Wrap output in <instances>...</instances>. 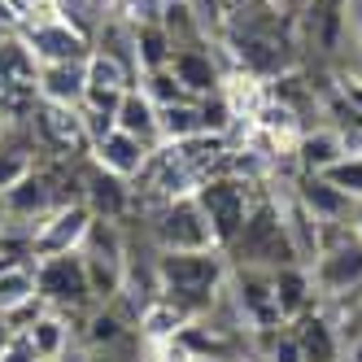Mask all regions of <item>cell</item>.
I'll list each match as a JSON object with an SVG mask.
<instances>
[{
  "mask_svg": "<svg viewBox=\"0 0 362 362\" xmlns=\"http://www.w3.org/2000/svg\"><path fill=\"white\" fill-rule=\"evenodd\" d=\"M13 332H18V327H13L9 319H0V354L9 349V341H13Z\"/></svg>",
  "mask_w": 362,
  "mask_h": 362,
  "instance_id": "d6a6232c",
  "label": "cell"
},
{
  "mask_svg": "<svg viewBox=\"0 0 362 362\" xmlns=\"http://www.w3.org/2000/svg\"><path fill=\"white\" fill-rule=\"evenodd\" d=\"M22 48L35 57V66H57V62H88L92 57V35H83L74 22H66L62 13H44V18H27L18 27Z\"/></svg>",
  "mask_w": 362,
  "mask_h": 362,
  "instance_id": "8992f818",
  "label": "cell"
},
{
  "mask_svg": "<svg viewBox=\"0 0 362 362\" xmlns=\"http://www.w3.org/2000/svg\"><path fill=\"white\" fill-rule=\"evenodd\" d=\"M31 170H35L31 144H18V140H5V136H0V197H5L13 184H22Z\"/></svg>",
  "mask_w": 362,
  "mask_h": 362,
  "instance_id": "484cf974",
  "label": "cell"
},
{
  "mask_svg": "<svg viewBox=\"0 0 362 362\" xmlns=\"http://www.w3.org/2000/svg\"><path fill=\"white\" fill-rule=\"evenodd\" d=\"M83 362H114L110 354H96V358H83Z\"/></svg>",
  "mask_w": 362,
  "mask_h": 362,
  "instance_id": "e575fe53",
  "label": "cell"
},
{
  "mask_svg": "<svg viewBox=\"0 0 362 362\" xmlns=\"http://www.w3.org/2000/svg\"><path fill=\"white\" fill-rule=\"evenodd\" d=\"M158 297H170L175 305H184L188 315L210 301L223 288V249H201V253H162L158 262Z\"/></svg>",
  "mask_w": 362,
  "mask_h": 362,
  "instance_id": "6da1fadb",
  "label": "cell"
},
{
  "mask_svg": "<svg viewBox=\"0 0 362 362\" xmlns=\"http://www.w3.org/2000/svg\"><path fill=\"white\" fill-rule=\"evenodd\" d=\"M271 288H275V310H279L284 323L301 319L305 310H310V301L319 297L315 293V279H310V267H297V262L271 271Z\"/></svg>",
  "mask_w": 362,
  "mask_h": 362,
  "instance_id": "d6986e66",
  "label": "cell"
},
{
  "mask_svg": "<svg viewBox=\"0 0 362 362\" xmlns=\"http://www.w3.org/2000/svg\"><path fill=\"white\" fill-rule=\"evenodd\" d=\"M0 201H5V218H9V223H22V227L31 231L44 214H53L57 205H66L70 197L57 192V179L48 175V170H31L22 184H13Z\"/></svg>",
  "mask_w": 362,
  "mask_h": 362,
  "instance_id": "30bf717a",
  "label": "cell"
},
{
  "mask_svg": "<svg viewBox=\"0 0 362 362\" xmlns=\"http://www.w3.org/2000/svg\"><path fill=\"white\" fill-rule=\"evenodd\" d=\"M31 122H35V140L44 148L62 153V158H70V153H88V132H83V118L79 110H66V105H40L31 110Z\"/></svg>",
  "mask_w": 362,
  "mask_h": 362,
  "instance_id": "8fae6325",
  "label": "cell"
},
{
  "mask_svg": "<svg viewBox=\"0 0 362 362\" xmlns=\"http://www.w3.org/2000/svg\"><path fill=\"white\" fill-rule=\"evenodd\" d=\"M223 5H236V9H240V5H249V0H223Z\"/></svg>",
  "mask_w": 362,
  "mask_h": 362,
  "instance_id": "d590c367",
  "label": "cell"
},
{
  "mask_svg": "<svg viewBox=\"0 0 362 362\" xmlns=\"http://www.w3.org/2000/svg\"><path fill=\"white\" fill-rule=\"evenodd\" d=\"M227 253L236 257V267H249V271H279V267H293L297 262L275 201H253V210H249V218L240 227V236L227 245Z\"/></svg>",
  "mask_w": 362,
  "mask_h": 362,
  "instance_id": "7a4b0ae2",
  "label": "cell"
},
{
  "mask_svg": "<svg viewBox=\"0 0 362 362\" xmlns=\"http://www.w3.org/2000/svg\"><path fill=\"white\" fill-rule=\"evenodd\" d=\"M5 127H9V122H5V118H0V136H5Z\"/></svg>",
  "mask_w": 362,
  "mask_h": 362,
  "instance_id": "f35d334b",
  "label": "cell"
},
{
  "mask_svg": "<svg viewBox=\"0 0 362 362\" xmlns=\"http://www.w3.org/2000/svg\"><path fill=\"white\" fill-rule=\"evenodd\" d=\"M132 88H136V74L127 70L118 57H110V53H100V48H92V57H88V100H83V105L114 114V110H118V100L132 92Z\"/></svg>",
  "mask_w": 362,
  "mask_h": 362,
  "instance_id": "7c38bea8",
  "label": "cell"
},
{
  "mask_svg": "<svg viewBox=\"0 0 362 362\" xmlns=\"http://www.w3.org/2000/svg\"><path fill=\"white\" fill-rule=\"evenodd\" d=\"M153 240H158L162 253H201V249H218L210 218L201 214L197 197H175L166 205H158L153 214Z\"/></svg>",
  "mask_w": 362,
  "mask_h": 362,
  "instance_id": "5b68a950",
  "label": "cell"
},
{
  "mask_svg": "<svg viewBox=\"0 0 362 362\" xmlns=\"http://www.w3.org/2000/svg\"><path fill=\"white\" fill-rule=\"evenodd\" d=\"M88 158H92V166H100V170H110V175H118V179H136L144 166H148V158L153 153L140 144V140H132L127 132H114L110 136H100V140H92V148H88Z\"/></svg>",
  "mask_w": 362,
  "mask_h": 362,
  "instance_id": "5bb4252c",
  "label": "cell"
},
{
  "mask_svg": "<svg viewBox=\"0 0 362 362\" xmlns=\"http://www.w3.org/2000/svg\"><path fill=\"white\" fill-rule=\"evenodd\" d=\"M118 336H122V319L114 315V310H96V315H92L88 341H92V345H114Z\"/></svg>",
  "mask_w": 362,
  "mask_h": 362,
  "instance_id": "4316f807",
  "label": "cell"
},
{
  "mask_svg": "<svg viewBox=\"0 0 362 362\" xmlns=\"http://www.w3.org/2000/svg\"><path fill=\"white\" fill-rule=\"evenodd\" d=\"M349 362H362V336H358V341L349 345Z\"/></svg>",
  "mask_w": 362,
  "mask_h": 362,
  "instance_id": "836d02e7",
  "label": "cell"
},
{
  "mask_svg": "<svg viewBox=\"0 0 362 362\" xmlns=\"http://www.w3.org/2000/svg\"><path fill=\"white\" fill-rule=\"evenodd\" d=\"M35 57L22 48V40H5L0 44V118L5 122H22L31 118V110L40 105L35 96Z\"/></svg>",
  "mask_w": 362,
  "mask_h": 362,
  "instance_id": "ba28073f",
  "label": "cell"
},
{
  "mask_svg": "<svg viewBox=\"0 0 362 362\" xmlns=\"http://www.w3.org/2000/svg\"><path fill=\"white\" fill-rule=\"evenodd\" d=\"M0 362H40V358H35V349L22 341L18 332H13V341H9V349H5V354H0Z\"/></svg>",
  "mask_w": 362,
  "mask_h": 362,
  "instance_id": "f546056e",
  "label": "cell"
},
{
  "mask_svg": "<svg viewBox=\"0 0 362 362\" xmlns=\"http://www.w3.org/2000/svg\"><path fill=\"white\" fill-rule=\"evenodd\" d=\"M267 5H271V9H279V5H284V0H267Z\"/></svg>",
  "mask_w": 362,
  "mask_h": 362,
  "instance_id": "8d00e7d4",
  "label": "cell"
},
{
  "mask_svg": "<svg viewBox=\"0 0 362 362\" xmlns=\"http://www.w3.org/2000/svg\"><path fill=\"white\" fill-rule=\"evenodd\" d=\"M35 96L44 105H66L79 110L88 100V62H57L35 70Z\"/></svg>",
  "mask_w": 362,
  "mask_h": 362,
  "instance_id": "4fadbf2b",
  "label": "cell"
},
{
  "mask_svg": "<svg viewBox=\"0 0 362 362\" xmlns=\"http://www.w3.org/2000/svg\"><path fill=\"white\" fill-rule=\"evenodd\" d=\"M293 327V336H297V345H301V358L305 362H336L341 358V345H336V327L327 323V319H319V315H305L301 319H293L288 323Z\"/></svg>",
  "mask_w": 362,
  "mask_h": 362,
  "instance_id": "603a6c76",
  "label": "cell"
},
{
  "mask_svg": "<svg viewBox=\"0 0 362 362\" xmlns=\"http://www.w3.org/2000/svg\"><path fill=\"white\" fill-rule=\"evenodd\" d=\"M188 323H192V315H188L184 305H175L170 297H153L140 310V327H144L148 341H170V336H179Z\"/></svg>",
  "mask_w": 362,
  "mask_h": 362,
  "instance_id": "cb8c5ba5",
  "label": "cell"
},
{
  "mask_svg": "<svg viewBox=\"0 0 362 362\" xmlns=\"http://www.w3.org/2000/svg\"><path fill=\"white\" fill-rule=\"evenodd\" d=\"M341 332L345 336H354V341H358V336H362V288L345 301V319H341Z\"/></svg>",
  "mask_w": 362,
  "mask_h": 362,
  "instance_id": "83f0119b",
  "label": "cell"
},
{
  "mask_svg": "<svg viewBox=\"0 0 362 362\" xmlns=\"http://www.w3.org/2000/svg\"><path fill=\"white\" fill-rule=\"evenodd\" d=\"M192 197L201 205V214L210 218V231H214L218 249L227 253V245L240 236V227H245V218L253 210V184L240 179V175H210Z\"/></svg>",
  "mask_w": 362,
  "mask_h": 362,
  "instance_id": "277c9868",
  "label": "cell"
},
{
  "mask_svg": "<svg viewBox=\"0 0 362 362\" xmlns=\"http://www.w3.org/2000/svg\"><path fill=\"white\" fill-rule=\"evenodd\" d=\"M297 201L305 205L310 214H315L319 227H345V223H349V210H354V201H349L341 188H332L323 175H301Z\"/></svg>",
  "mask_w": 362,
  "mask_h": 362,
  "instance_id": "2e32d148",
  "label": "cell"
},
{
  "mask_svg": "<svg viewBox=\"0 0 362 362\" xmlns=\"http://www.w3.org/2000/svg\"><path fill=\"white\" fill-rule=\"evenodd\" d=\"M315 293L327 301H349L362 288V240L345 227H323V249L310 262Z\"/></svg>",
  "mask_w": 362,
  "mask_h": 362,
  "instance_id": "3957f363",
  "label": "cell"
},
{
  "mask_svg": "<svg viewBox=\"0 0 362 362\" xmlns=\"http://www.w3.org/2000/svg\"><path fill=\"white\" fill-rule=\"evenodd\" d=\"M271 362H305V358H301V345H297V336H293V332H284V336H275V349H271Z\"/></svg>",
  "mask_w": 362,
  "mask_h": 362,
  "instance_id": "f1b7e54d",
  "label": "cell"
},
{
  "mask_svg": "<svg viewBox=\"0 0 362 362\" xmlns=\"http://www.w3.org/2000/svg\"><path fill=\"white\" fill-rule=\"evenodd\" d=\"M92 227V210L83 201H66L53 214H44L31 227V257H57V253H79L83 236Z\"/></svg>",
  "mask_w": 362,
  "mask_h": 362,
  "instance_id": "9c48e42d",
  "label": "cell"
},
{
  "mask_svg": "<svg viewBox=\"0 0 362 362\" xmlns=\"http://www.w3.org/2000/svg\"><path fill=\"white\" fill-rule=\"evenodd\" d=\"M79 201L92 210V218L118 223V218L127 214V205H132V188H127V179H118V175H110V170L92 166L88 179H83V197H79Z\"/></svg>",
  "mask_w": 362,
  "mask_h": 362,
  "instance_id": "e0dca14e",
  "label": "cell"
},
{
  "mask_svg": "<svg viewBox=\"0 0 362 362\" xmlns=\"http://www.w3.org/2000/svg\"><path fill=\"white\" fill-rule=\"evenodd\" d=\"M341 92H345V100H349V110H354V114L362 118V74H349Z\"/></svg>",
  "mask_w": 362,
  "mask_h": 362,
  "instance_id": "4dcf8cb0",
  "label": "cell"
},
{
  "mask_svg": "<svg viewBox=\"0 0 362 362\" xmlns=\"http://www.w3.org/2000/svg\"><path fill=\"white\" fill-rule=\"evenodd\" d=\"M170 74L179 79V88H184L192 100H201V96H214L218 92V66L210 62V53H205V48H175L170 53Z\"/></svg>",
  "mask_w": 362,
  "mask_h": 362,
  "instance_id": "ac0fdd59",
  "label": "cell"
},
{
  "mask_svg": "<svg viewBox=\"0 0 362 362\" xmlns=\"http://www.w3.org/2000/svg\"><path fill=\"white\" fill-rule=\"evenodd\" d=\"M162 114V144H184L192 136H205L201 132V110L197 100H179V105H158Z\"/></svg>",
  "mask_w": 362,
  "mask_h": 362,
  "instance_id": "d4e9b609",
  "label": "cell"
},
{
  "mask_svg": "<svg viewBox=\"0 0 362 362\" xmlns=\"http://www.w3.org/2000/svg\"><path fill=\"white\" fill-rule=\"evenodd\" d=\"M349 231L362 240V201H354V210H349Z\"/></svg>",
  "mask_w": 362,
  "mask_h": 362,
  "instance_id": "1f68e13d",
  "label": "cell"
},
{
  "mask_svg": "<svg viewBox=\"0 0 362 362\" xmlns=\"http://www.w3.org/2000/svg\"><path fill=\"white\" fill-rule=\"evenodd\" d=\"M297 162L305 175H327L336 162H345L349 158V148H345V136L336 132V127H315V132H301L297 140Z\"/></svg>",
  "mask_w": 362,
  "mask_h": 362,
  "instance_id": "ffe728a7",
  "label": "cell"
},
{
  "mask_svg": "<svg viewBox=\"0 0 362 362\" xmlns=\"http://www.w3.org/2000/svg\"><path fill=\"white\" fill-rule=\"evenodd\" d=\"M0 223H5V201H0Z\"/></svg>",
  "mask_w": 362,
  "mask_h": 362,
  "instance_id": "74e56055",
  "label": "cell"
},
{
  "mask_svg": "<svg viewBox=\"0 0 362 362\" xmlns=\"http://www.w3.org/2000/svg\"><path fill=\"white\" fill-rule=\"evenodd\" d=\"M35 297L48 310H79L92 305V284L83 253H57V257H35Z\"/></svg>",
  "mask_w": 362,
  "mask_h": 362,
  "instance_id": "52a82bcc",
  "label": "cell"
},
{
  "mask_svg": "<svg viewBox=\"0 0 362 362\" xmlns=\"http://www.w3.org/2000/svg\"><path fill=\"white\" fill-rule=\"evenodd\" d=\"M114 122H118V132H127L132 140H140L148 153L162 148V114H158V105H153L140 88H132V92L118 100Z\"/></svg>",
  "mask_w": 362,
  "mask_h": 362,
  "instance_id": "9a60e30c",
  "label": "cell"
},
{
  "mask_svg": "<svg viewBox=\"0 0 362 362\" xmlns=\"http://www.w3.org/2000/svg\"><path fill=\"white\" fill-rule=\"evenodd\" d=\"M35 297V267L31 262H0V319H18L22 310H31Z\"/></svg>",
  "mask_w": 362,
  "mask_h": 362,
  "instance_id": "7402d4cb",
  "label": "cell"
},
{
  "mask_svg": "<svg viewBox=\"0 0 362 362\" xmlns=\"http://www.w3.org/2000/svg\"><path fill=\"white\" fill-rule=\"evenodd\" d=\"M18 336L35 349L40 362H57L70 345V323L57 315V310H35V319L27 327H18Z\"/></svg>",
  "mask_w": 362,
  "mask_h": 362,
  "instance_id": "44dd1931",
  "label": "cell"
}]
</instances>
